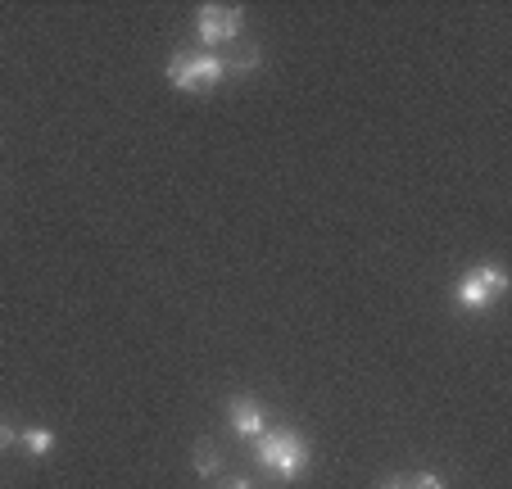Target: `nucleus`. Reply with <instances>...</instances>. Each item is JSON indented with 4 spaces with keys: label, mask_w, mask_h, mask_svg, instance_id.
<instances>
[{
    "label": "nucleus",
    "mask_w": 512,
    "mask_h": 489,
    "mask_svg": "<svg viewBox=\"0 0 512 489\" xmlns=\"http://www.w3.org/2000/svg\"><path fill=\"white\" fill-rule=\"evenodd\" d=\"M254 458L277 480H300L313 462V444L304 440L300 431H263L259 440H254Z\"/></svg>",
    "instance_id": "f257e3e1"
},
{
    "label": "nucleus",
    "mask_w": 512,
    "mask_h": 489,
    "mask_svg": "<svg viewBox=\"0 0 512 489\" xmlns=\"http://www.w3.org/2000/svg\"><path fill=\"white\" fill-rule=\"evenodd\" d=\"M227 77V64L218 50H173V59H168V82H173L177 91H213L218 82Z\"/></svg>",
    "instance_id": "f03ea898"
},
{
    "label": "nucleus",
    "mask_w": 512,
    "mask_h": 489,
    "mask_svg": "<svg viewBox=\"0 0 512 489\" xmlns=\"http://www.w3.org/2000/svg\"><path fill=\"white\" fill-rule=\"evenodd\" d=\"M503 290H508V268H503V263H476V268L458 281L454 299L463 313H485L494 299H503Z\"/></svg>",
    "instance_id": "7ed1b4c3"
},
{
    "label": "nucleus",
    "mask_w": 512,
    "mask_h": 489,
    "mask_svg": "<svg viewBox=\"0 0 512 489\" xmlns=\"http://www.w3.org/2000/svg\"><path fill=\"white\" fill-rule=\"evenodd\" d=\"M245 28V10L241 5H200L195 10V37L204 50H223L241 37Z\"/></svg>",
    "instance_id": "20e7f679"
},
{
    "label": "nucleus",
    "mask_w": 512,
    "mask_h": 489,
    "mask_svg": "<svg viewBox=\"0 0 512 489\" xmlns=\"http://www.w3.org/2000/svg\"><path fill=\"white\" fill-rule=\"evenodd\" d=\"M227 422H232V431L241 435V440H259V435L268 431V408H263L259 399H250V394H236V399L227 403Z\"/></svg>",
    "instance_id": "39448f33"
},
{
    "label": "nucleus",
    "mask_w": 512,
    "mask_h": 489,
    "mask_svg": "<svg viewBox=\"0 0 512 489\" xmlns=\"http://www.w3.org/2000/svg\"><path fill=\"white\" fill-rule=\"evenodd\" d=\"M223 64H227V77H245V73H254V68H263V50L241 46L236 55H223Z\"/></svg>",
    "instance_id": "423d86ee"
},
{
    "label": "nucleus",
    "mask_w": 512,
    "mask_h": 489,
    "mask_svg": "<svg viewBox=\"0 0 512 489\" xmlns=\"http://www.w3.org/2000/svg\"><path fill=\"white\" fill-rule=\"evenodd\" d=\"M19 444L32 453V458H50V453H55V431H46V426H28V431H19Z\"/></svg>",
    "instance_id": "0eeeda50"
},
{
    "label": "nucleus",
    "mask_w": 512,
    "mask_h": 489,
    "mask_svg": "<svg viewBox=\"0 0 512 489\" xmlns=\"http://www.w3.org/2000/svg\"><path fill=\"white\" fill-rule=\"evenodd\" d=\"M195 471H200L204 480H213L218 471H223V453H218V444H213V440L195 444Z\"/></svg>",
    "instance_id": "6e6552de"
},
{
    "label": "nucleus",
    "mask_w": 512,
    "mask_h": 489,
    "mask_svg": "<svg viewBox=\"0 0 512 489\" xmlns=\"http://www.w3.org/2000/svg\"><path fill=\"white\" fill-rule=\"evenodd\" d=\"M404 489H449L440 476H431V471H422V476H413V480H404Z\"/></svg>",
    "instance_id": "1a4fd4ad"
},
{
    "label": "nucleus",
    "mask_w": 512,
    "mask_h": 489,
    "mask_svg": "<svg viewBox=\"0 0 512 489\" xmlns=\"http://www.w3.org/2000/svg\"><path fill=\"white\" fill-rule=\"evenodd\" d=\"M14 440H19V431H14V426H10V422H5V417H0V453L10 449V444H14Z\"/></svg>",
    "instance_id": "9d476101"
},
{
    "label": "nucleus",
    "mask_w": 512,
    "mask_h": 489,
    "mask_svg": "<svg viewBox=\"0 0 512 489\" xmlns=\"http://www.w3.org/2000/svg\"><path fill=\"white\" fill-rule=\"evenodd\" d=\"M218 489H259V485H254V480H245V476H236V480H223Z\"/></svg>",
    "instance_id": "9b49d317"
},
{
    "label": "nucleus",
    "mask_w": 512,
    "mask_h": 489,
    "mask_svg": "<svg viewBox=\"0 0 512 489\" xmlns=\"http://www.w3.org/2000/svg\"><path fill=\"white\" fill-rule=\"evenodd\" d=\"M381 489H404V480H390V485H381Z\"/></svg>",
    "instance_id": "f8f14e48"
}]
</instances>
